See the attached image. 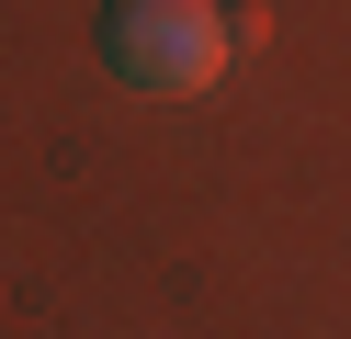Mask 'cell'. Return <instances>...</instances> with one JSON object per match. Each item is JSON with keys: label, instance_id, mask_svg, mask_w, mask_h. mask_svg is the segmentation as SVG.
<instances>
[{"label": "cell", "instance_id": "6da1fadb", "mask_svg": "<svg viewBox=\"0 0 351 339\" xmlns=\"http://www.w3.org/2000/svg\"><path fill=\"white\" fill-rule=\"evenodd\" d=\"M102 68L147 102H193L227 68V12L215 0H114L102 12Z\"/></svg>", "mask_w": 351, "mask_h": 339}]
</instances>
